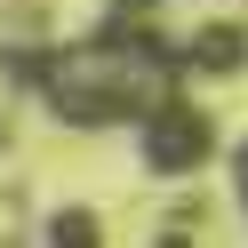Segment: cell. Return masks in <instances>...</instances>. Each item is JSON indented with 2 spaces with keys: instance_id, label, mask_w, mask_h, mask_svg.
<instances>
[{
  "instance_id": "277c9868",
  "label": "cell",
  "mask_w": 248,
  "mask_h": 248,
  "mask_svg": "<svg viewBox=\"0 0 248 248\" xmlns=\"http://www.w3.org/2000/svg\"><path fill=\"white\" fill-rule=\"evenodd\" d=\"M128 8H152V0H128Z\"/></svg>"
},
{
  "instance_id": "3957f363",
  "label": "cell",
  "mask_w": 248,
  "mask_h": 248,
  "mask_svg": "<svg viewBox=\"0 0 248 248\" xmlns=\"http://www.w3.org/2000/svg\"><path fill=\"white\" fill-rule=\"evenodd\" d=\"M232 200H240V216H248V136L232 144Z\"/></svg>"
},
{
  "instance_id": "7a4b0ae2",
  "label": "cell",
  "mask_w": 248,
  "mask_h": 248,
  "mask_svg": "<svg viewBox=\"0 0 248 248\" xmlns=\"http://www.w3.org/2000/svg\"><path fill=\"white\" fill-rule=\"evenodd\" d=\"M152 136H144V160L160 168V176H176V168H192V160H208V120L192 112V104H176V96H160L152 104Z\"/></svg>"
},
{
  "instance_id": "6da1fadb",
  "label": "cell",
  "mask_w": 248,
  "mask_h": 248,
  "mask_svg": "<svg viewBox=\"0 0 248 248\" xmlns=\"http://www.w3.org/2000/svg\"><path fill=\"white\" fill-rule=\"evenodd\" d=\"M40 96L56 104V120H72V128H112V120H144L160 96H176V56L152 48V40H80V48L48 56V64L32 72Z\"/></svg>"
}]
</instances>
